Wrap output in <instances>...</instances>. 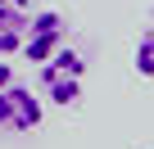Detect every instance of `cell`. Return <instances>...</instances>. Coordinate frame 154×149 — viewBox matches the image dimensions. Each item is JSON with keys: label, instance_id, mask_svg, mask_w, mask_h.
I'll return each mask as SVG.
<instances>
[{"label": "cell", "instance_id": "obj_1", "mask_svg": "<svg viewBox=\"0 0 154 149\" xmlns=\"http://www.w3.org/2000/svg\"><path fill=\"white\" fill-rule=\"evenodd\" d=\"M82 72H86V59L77 50H54L45 63H41V95L54 100V104H77L82 100Z\"/></svg>", "mask_w": 154, "mask_h": 149}, {"label": "cell", "instance_id": "obj_2", "mask_svg": "<svg viewBox=\"0 0 154 149\" xmlns=\"http://www.w3.org/2000/svg\"><path fill=\"white\" fill-rule=\"evenodd\" d=\"M41 127V95H32V86H5L0 91V131H36Z\"/></svg>", "mask_w": 154, "mask_h": 149}, {"label": "cell", "instance_id": "obj_3", "mask_svg": "<svg viewBox=\"0 0 154 149\" xmlns=\"http://www.w3.org/2000/svg\"><path fill=\"white\" fill-rule=\"evenodd\" d=\"M59 45H63V18H59L54 9L32 14V18H27V36H23V54H27L32 63H45Z\"/></svg>", "mask_w": 154, "mask_h": 149}, {"label": "cell", "instance_id": "obj_4", "mask_svg": "<svg viewBox=\"0 0 154 149\" xmlns=\"http://www.w3.org/2000/svg\"><path fill=\"white\" fill-rule=\"evenodd\" d=\"M23 36H27V9L0 5V59H9L14 50H23Z\"/></svg>", "mask_w": 154, "mask_h": 149}, {"label": "cell", "instance_id": "obj_5", "mask_svg": "<svg viewBox=\"0 0 154 149\" xmlns=\"http://www.w3.org/2000/svg\"><path fill=\"white\" fill-rule=\"evenodd\" d=\"M131 63H136V72H140V77H154V27H149V32H140Z\"/></svg>", "mask_w": 154, "mask_h": 149}, {"label": "cell", "instance_id": "obj_6", "mask_svg": "<svg viewBox=\"0 0 154 149\" xmlns=\"http://www.w3.org/2000/svg\"><path fill=\"white\" fill-rule=\"evenodd\" d=\"M9 82H14V63H5V59H0V91H5Z\"/></svg>", "mask_w": 154, "mask_h": 149}, {"label": "cell", "instance_id": "obj_7", "mask_svg": "<svg viewBox=\"0 0 154 149\" xmlns=\"http://www.w3.org/2000/svg\"><path fill=\"white\" fill-rule=\"evenodd\" d=\"M0 5H14V9H32V0H0Z\"/></svg>", "mask_w": 154, "mask_h": 149}]
</instances>
